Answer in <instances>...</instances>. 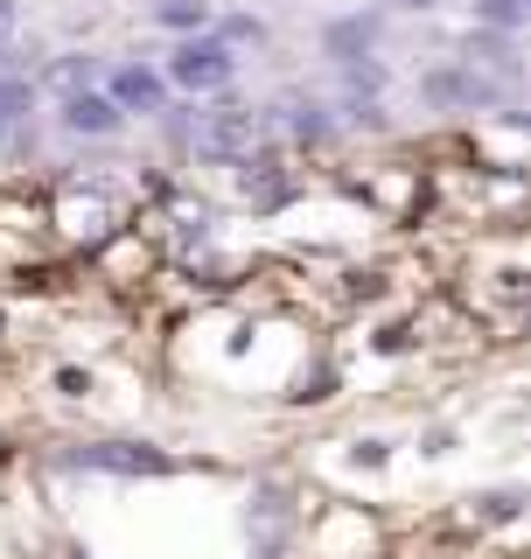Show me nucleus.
Listing matches in <instances>:
<instances>
[{"instance_id":"nucleus-7","label":"nucleus","mask_w":531,"mask_h":559,"mask_svg":"<svg viewBox=\"0 0 531 559\" xmlns=\"http://www.w3.org/2000/svg\"><path fill=\"white\" fill-rule=\"evenodd\" d=\"M28 105H35V78H0V147L22 133Z\"/></svg>"},{"instance_id":"nucleus-1","label":"nucleus","mask_w":531,"mask_h":559,"mask_svg":"<svg viewBox=\"0 0 531 559\" xmlns=\"http://www.w3.org/2000/svg\"><path fill=\"white\" fill-rule=\"evenodd\" d=\"M162 78H168V92H189V98H224V92L238 84V49L224 43L217 28H203V35H175V49H168Z\"/></svg>"},{"instance_id":"nucleus-12","label":"nucleus","mask_w":531,"mask_h":559,"mask_svg":"<svg viewBox=\"0 0 531 559\" xmlns=\"http://www.w3.org/2000/svg\"><path fill=\"white\" fill-rule=\"evenodd\" d=\"M378 8H399V14H434L440 0H378Z\"/></svg>"},{"instance_id":"nucleus-9","label":"nucleus","mask_w":531,"mask_h":559,"mask_svg":"<svg viewBox=\"0 0 531 559\" xmlns=\"http://www.w3.org/2000/svg\"><path fill=\"white\" fill-rule=\"evenodd\" d=\"M364 49H370V22H364V14H350V22L329 28V57H335V63H357Z\"/></svg>"},{"instance_id":"nucleus-8","label":"nucleus","mask_w":531,"mask_h":559,"mask_svg":"<svg viewBox=\"0 0 531 559\" xmlns=\"http://www.w3.org/2000/svg\"><path fill=\"white\" fill-rule=\"evenodd\" d=\"M84 84H98V70L84 63V57H57L43 70V78H35V92H57V98H70V92H84Z\"/></svg>"},{"instance_id":"nucleus-6","label":"nucleus","mask_w":531,"mask_h":559,"mask_svg":"<svg viewBox=\"0 0 531 559\" xmlns=\"http://www.w3.org/2000/svg\"><path fill=\"white\" fill-rule=\"evenodd\" d=\"M210 22H217L210 0H154V28H168V35H203Z\"/></svg>"},{"instance_id":"nucleus-10","label":"nucleus","mask_w":531,"mask_h":559,"mask_svg":"<svg viewBox=\"0 0 531 559\" xmlns=\"http://www.w3.org/2000/svg\"><path fill=\"white\" fill-rule=\"evenodd\" d=\"M524 0H475V22H483V28H497V35H518L524 28Z\"/></svg>"},{"instance_id":"nucleus-4","label":"nucleus","mask_w":531,"mask_h":559,"mask_svg":"<svg viewBox=\"0 0 531 559\" xmlns=\"http://www.w3.org/2000/svg\"><path fill=\"white\" fill-rule=\"evenodd\" d=\"M105 98L119 105V112H162L168 105V78L148 63H119L113 78H105Z\"/></svg>"},{"instance_id":"nucleus-5","label":"nucleus","mask_w":531,"mask_h":559,"mask_svg":"<svg viewBox=\"0 0 531 559\" xmlns=\"http://www.w3.org/2000/svg\"><path fill=\"white\" fill-rule=\"evenodd\" d=\"M427 92L440 98V105H497L504 98V84L497 78H483V70H440V78H427Z\"/></svg>"},{"instance_id":"nucleus-3","label":"nucleus","mask_w":531,"mask_h":559,"mask_svg":"<svg viewBox=\"0 0 531 559\" xmlns=\"http://www.w3.org/2000/svg\"><path fill=\"white\" fill-rule=\"evenodd\" d=\"M57 112H63V127H70V133H92V140H113L119 127H127V112L105 98V84H84V92L57 98Z\"/></svg>"},{"instance_id":"nucleus-11","label":"nucleus","mask_w":531,"mask_h":559,"mask_svg":"<svg viewBox=\"0 0 531 559\" xmlns=\"http://www.w3.org/2000/svg\"><path fill=\"white\" fill-rule=\"evenodd\" d=\"M14 35H22V0H0V57L14 49Z\"/></svg>"},{"instance_id":"nucleus-2","label":"nucleus","mask_w":531,"mask_h":559,"mask_svg":"<svg viewBox=\"0 0 531 559\" xmlns=\"http://www.w3.org/2000/svg\"><path fill=\"white\" fill-rule=\"evenodd\" d=\"M259 140H266V112H259V105L224 98V105H210V112L197 119V154H203V162H224V168L252 162Z\"/></svg>"}]
</instances>
